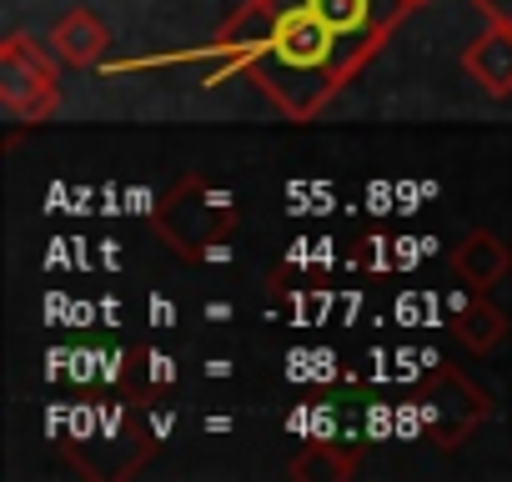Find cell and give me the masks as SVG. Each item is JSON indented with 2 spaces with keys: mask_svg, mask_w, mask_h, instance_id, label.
Listing matches in <instances>:
<instances>
[{
  "mask_svg": "<svg viewBox=\"0 0 512 482\" xmlns=\"http://www.w3.org/2000/svg\"><path fill=\"white\" fill-rule=\"evenodd\" d=\"M196 56H221V71L211 81L246 76L297 126L317 121L342 96V86L362 76L357 56L297 0H241L221 21L211 46L176 61H196Z\"/></svg>",
  "mask_w": 512,
  "mask_h": 482,
  "instance_id": "6da1fadb",
  "label": "cell"
},
{
  "mask_svg": "<svg viewBox=\"0 0 512 482\" xmlns=\"http://www.w3.org/2000/svg\"><path fill=\"white\" fill-rule=\"evenodd\" d=\"M236 221H241V206L221 186H211L201 176H181L151 211V231L161 236V247L171 257H181V262L226 257L221 241L236 231Z\"/></svg>",
  "mask_w": 512,
  "mask_h": 482,
  "instance_id": "7a4b0ae2",
  "label": "cell"
},
{
  "mask_svg": "<svg viewBox=\"0 0 512 482\" xmlns=\"http://www.w3.org/2000/svg\"><path fill=\"white\" fill-rule=\"evenodd\" d=\"M0 106L21 126H46L61 111V56L26 31L0 41Z\"/></svg>",
  "mask_w": 512,
  "mask_h": 482,
  "instance_id": "3957f363",
  "label": "cell"
},
{
  "mask_svg": "<svg viewBox=\"0 0 512 482\" xmlns=\"http://www.w3.org/2000/svg\"><path fill=\"white\" fill-rule=\"evenodd\" d=\"M412 407H417L422 437H427L432 447H442V452L462 447V442L492 417V397H487L477 382H467L457 367H437V372L422 382V392H417Z\"/></svg>",
  "mask_w": 512,
  "mask_h": 482,
  "instance_id": "277c9868",
  "label": "cell"
},
{
  "mask_svg": "<svg viewBox=\"0 0 512 482\" xmlns=\"http://www.w3.org/2000/svg\"><path fill=\"white\" fill-rule=\"evenodd\" d=\"M297 6H307L357 56L362 71L382 56V46L392 41V31L412 16L407 0H297Z\"/></svg>",
  "mask_w": 512,
  "mask_h": 482,
  "instance_id": "5b68a950",
  "label": "cell"
},
{
  "mask_svg": "<svg viewBox=\"0 0 512 482\" xmlns=\"http://www.w3.org/2000/svg\"><path fill=\"white\" fill-rule=\"evenodd\" d=\"M46 46L61 56V66H71V71H96V66L111 56V31H106V21H101L91 6H76V11H66V16L51 26Z\"/></svg>",
  "mask_w": 512,
  "mask_h": 482,
  "instance_id": "8992f818",
  "label": "cell"
},
{
  "mask_svg": "<svg viewBox=\"0 0 512 482\" xmlns=\"http://www.w3.org/2000/svg\"><path fill=\"white\" fill-rule=\"evenodd\" d=\"M462 76L472 86H482L492 101H507L512 96V26H492L462 46Z\"/></svg>",
  "mask_w": 512,
  "mask_h": 482,
  "instance_id": "52a82bcc",
  "label": "cell"
},
{
  "mask_svg": "<svg viewBox=\"0 0 512 482\" xmlns=\"http://www.w3.org/2000/svg\"><path fill=\"white\" fill-rule=\"evenodd\" d=\"M512 267V252L502 247V241L492 231H467L457 247H452V272L467 292H492Z\"/></svg>",
  "mask_w": 512,
  "mask_h": 482,
  "instance_id": "ba28073f",
  "label": "cell"
},
{
  "mask_svg": "<svg viewBox=\"0 0 512 482\" xmlns=\"http://www.w3.org/2000/svg\"><path fill=\"white\" fill-rule=\"evenodd\" d=\"M452 337H457L467 352L487 357V352L502 347V337H507V317L487 302V292H472L462 307H452Z\"/></svg>",
  "mask_w": 512,
  "mask_h": 482,
  "instance_id": "9c48e42d",
  "label": "cell"
},
{
  "mask_svg": "<svg viewBox=\"0 0 512 482\" xmlns=\"http://www.w3.org/2000/svg\"><path fill=\"white\" fill-rule=\"evenodd\" d=\"M352 472H357V452H352V447L342 452V447H322V442H317V447H307V452L292 462V477H297V482H312V477L342 482V477H352Z\"/></svg>",
  "mask_w": 512,
  "mask_h": 482,
  "instance_id": "30bf717a",
  "label": "cell"
},
{
  "mask_svg": "<svg viewBox=\"0 0 512 482\" xmlns=\"http://www.w3.org/2000/svg\"><path fill=\"white\" fill-rule=\"evenodd\" d=\"M492 26H512V0H472Z\"/></svg>",
  "mask_w": 512,
  "mask_h": 482,
  "instance_id": "8fae6325",
  "label": "cell"
},
{
  "mask_svg": "<svg viewBox=\"0 0 512 482\" xmlns=\"http://www.w3.org/2000/svg\"><path fill=\"white\" fill-rule=\"evenodd\" d=\"M407 6H412V11H422V6H432V0H407Z\"/></svg>",
  "mask_w": 512,
  "mask_h": 482,
  "instance_id": "7c38bea8",
  "label": "cell"
}]
</instances>
